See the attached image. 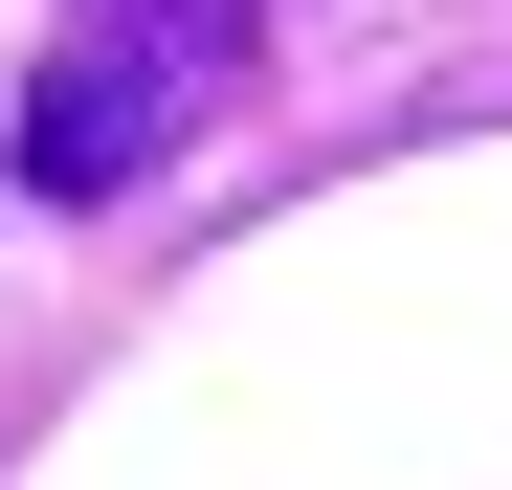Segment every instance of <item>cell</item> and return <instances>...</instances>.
<instances>
[{
  "label": "cell",
  "instance_id": "1",
  "mask_svg": "<svg viewBox=\"0 0 512 490\" xmlns=\"http://www.w3.org/2000/svg\"><path fill=\"white\" fill-rule=\"evenodd\" d=\"M245 45H268V0H67L23 67V201H134L245 90Z\"/></svg>",
  "mask_w": 512,
  "mask_h": 490
}]
</instances>
